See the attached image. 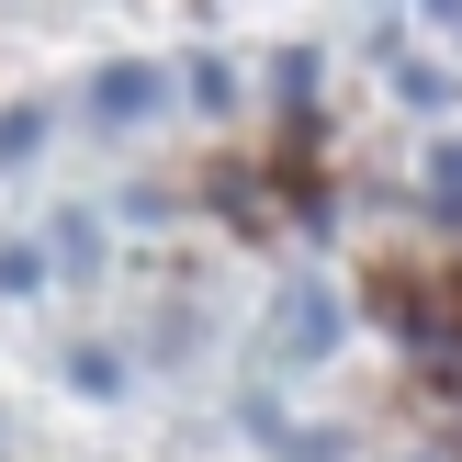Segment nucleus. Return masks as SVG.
Listing matches in <instances>:
<instances>
[{
  "mask_svg": "<svg viewBox=\"0 0 462 462\" xmlns=\"http://www.w3.org/2000/svg\"><path fill=\"white\" fill-rule=\"evenodd\" d=\"M271 350L282 361H328L338 350V293L328 282H282L271 293Z\"/></svg>",
  "mask_w": 462,
  "mask_h": 462,
  "instance_id": "nucleus-1",
  "label": "nucleus"
},
{
  "mask_svg": "<svg viewBox=\"0 0 462 462\" xmlns=\"http://www.w3.org/2000/svg\"><path fill=\"white\" fill-rule=\"evenodd\" d=\"M45 237H57V248H45L57 271H102V226H90V215H57Z\"/></svg>",
  "mask_w": 462,
  "mask_h": 462,
  "instance_id": "nucleus-3",
  "label": "nucleus"
},
{
  "mask_svg": "<svg viewBox=\"0 0 462 462\" xmlns=\"http://www.w3.org/2000/svg\"><path fill=\"white\" fill-rule=\"evenodd\" d=\"M418 361H429V383L462 395V338H451V328H418Z\"/></svg>",
  "mask_w": 462,
  "mask_h": 462,
  "instance_id": "nucleus-6",
  "label": "nucleus"
},
{
  "mask_svg": "<svg viewBox=\"0 0 462 462\" xmlns=\"http://www.w3.org/2000/svg\"><path fill=\"white\" fill-rule=\"evenodd\" d=\"M45 135H57V113H45V102H12V113H0V158H34Z\"/></svg>",
  "mask_w": 462,
  "mask_h": 462,
  "instance_id": "nucleus-4",
  "label": "nucleus"
},
{
  "mask_svg": "<svg viewBox=\"0 0 462 462\" xmlns=\"http://www.w3.org/2000/svg\"><path fill=\"white\" fill-rule=\"evenodd\" d=\"M45 282H57L45 248H0V293H45Z\"/></svg>",
  "mask_w": 462,
  "mask_h": 462,
  "instance_id": "nucleus-5",
  "label": "nucleus"
},
{
  "mask_svg": "<svg viewBox=\"0 0 462 462\" xmlns=\"http://www.w3.org/2000/svg\"><path fill=\"white\" fill-rule=\"evenodd\" d=\"M158 102H170V79H158L147 57H125V68H102V79L79 90V113H90V125H147Z\"/></svg>",
  "mask_w": 462,
  "mask_h": 462,
  "instance_id": "nucleus-2",
  "label": "nucleus"
}]
</instances>
